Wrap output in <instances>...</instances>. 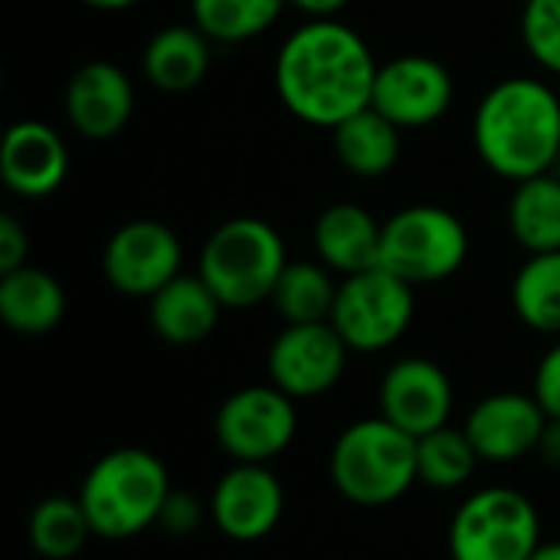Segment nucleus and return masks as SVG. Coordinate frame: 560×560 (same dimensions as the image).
<instances>
[{"label": "nucleus", "mask_w": 560, "mask_h": 560, "mask_svg": "<svg viewBox=\"0 0 560 560\" xmlns=\"http://www.w3.org/2000/svg\"><path fill=\"white\" fill-rule=\"evenodd\" d=\"M381 62L348 23L308 20L279 46L272 82L289 115L315 128H338L371 105Z\"/></svg>", "instance_id": "nucleus-1"}, {"label": "nucleus", "mask_w": 560, "mask_h": 560, "mask_svg": "<svg viewBox=\"0 0 560 560\" xmlns=\"http://www.w3.org/2000/svg\"><path fill=\"white\" fill-rule=\"evenodd\" d=\"M472 144L505 180L551 174L560 161V95L541 79L509 75L476 105Z\"/></svg>", "instance_id": "nucleus-2"}, {"label": "nucleus", "mask_w": 560, "mask_h": 560, "mask_svg": "<svg viewBox=\"0 0 560 560\" xmlns=\"http://www.w3.org/2000/svg\"><path fill=\"white\" fill-rule=\"evenodd\" d=\"M171 489L167 466L154 453L121 446L89 466L75 499L82 502L95 538L128 541L158 525Z\"/></svg>", "instance_id": "nucleus-3"}, {"label": "nucleus", "mask_w": 560, "mask_h": 560, "mask_svg": "<svg viewBox=\"0 0 560 560\" xmlns=\"http://www.w3.org/2000/svg\"><path fill=\"white\" fill-rule=\"evenodd\" d=\"M328 476L341 499L361 509H384L400 502L417 476V440L390 420L368 417L345 427L328 456Z\"/></svg>", "instance_id": "nucleus-4"}, {"label": "nucleus", "mask_w": 560, "mask_h": 560, "mask_svg": "<svg viewBox=\"0 0 560 560\" xmlns=\"http://www.w3.org/2000/svg\"><path fill=\"white\" fill-rule=\"evenodd\" d=\"M289 266L279 230L259 217H233L220 223L197 256V276L213 289L223 308H256Z\"/></svg>", "instance_id": "nucleus-5"}, {"label": "nucleus", "mask_w": 560, "mask_h": 560, "mask_svg": "<svg viewBox=\"0 0 560 560\" xmlns=\"http://www.w3.org/2000/svg\"><path fill=\"white\" fill-rule=\"evenodd\" d=\"M469 259L466 223L436 203H413L384 220L381 266L413 289L453 279Z\"/></svg>", "instance_id": "nucleus-6"}, {"label": "nucleus", "mask_w": 560, "mask_h": 560, "mask_svg": "<svg viewBox=\"0 0 560 560\" xmlns=\"http://www.w3.org/2000/svg\"><path fill=\"white\" fill-rule=\"evenodd\" d=\"M541 545L535 502L509 486L472 492L450 522L453 560H528Z\"/></svg>", "instance_id": "nucleus-7"}, {"label": "nucleus", "mask_w": 560, "mask_h": 560, "mask_svg": "<svg viewBox=\"0 0 560 560\" xmlns=\"http://www.w3.org/2000/svg\"><path fill=\"white\" fill-rule=\"evenodd\" d=\"M417 312V289L384 266L345 276L331 308V325L345 345L358 354H377L394 348Z\"/></svg>", "instance_id": "nucleus-8"}, {"label": "nucleus", "mask_w": 560, "mask_h": 560, "mask_svg": "<svg viewBox=\"0 0 560 560\" xmlns=\"http://www.w3.org/2000/svg\"><path fill=\"white\" fill-rule=\"evenodd\" d=\"M299 433V410L276 384H249L233 390L217 417L213 436L233 463H272Z\"/></svg>", "instance_id": "nucleus-9"}, {"label": "nucleus", "mask_w": 560, "mask_h": 560, "mask_svg": "<svg viewBox=\"0 0 560 560\" xmlns=\"http://www.w3.org/2000/svg\"><path fill=\"white\" fill-rule=\"evenodd\" d=\"M351 348L335 331L331 322L285 325L266 354L269 384H276L292 400H312L335 390L348 371Z\"/></svg>", "instance_id": "nucleus-10"}, {"label": "nucleus", "mask_w": 560, "mask_h": 560, "mask_svg": "<svg viewBox=\"0 0 560 560\" xmlns=\"http://www.w3.org/2000/svg\"><path fill=\"white\" fill-rule=\"evenodd\" d=\"M180 262H184V246L177 233L161 220L121 223L102 249L105 282L115 292L144 302L180 276Z\"/></svg>", "instance_id": "nucleus-11"}, {"label": "nucleus", "mask_w": 560, "mask_h": 560, "mask_svg": "<svg viewBox=\"0 0 560 560\" xmlns=\"http://www.w3.org/2000/svg\"><path fill=\"white\" fill-rule=\"evenodd\" d=\"M453 72L440 59L423 52H404L390 62H381L371 105L400 131H407L436 125L453 108Z\"/></svg>", "instance_id": "nucleus-12"}, {"label": "nucleus", "mask_w": 560, "mask_h": 560, "mask_svg": "<svg viewBox=\"0 0 560 560\" xmlns=\"http://www.w3.org/2000/svg\"><path fill=\"white\" fill-rule=\"evenodd\" d=\"M285 512V489L266 463H233L210 492L217 532L236 545L269 538Z\"/></svg>", "instance_id": "nucleus-13"}, {"label": "nucleus", "mask_w": 560, "mask_h": 560, "mask_svg": "<svg viewBox=\"0 0 560 560\" xmlns=\"http://www.w3.org/2000/svg\"><path fill=\"white\" fill-rule=\"evenodd\" d=\"M456 404L453 381L446 368L430 358H400L394 361L377 387L381 417L410 433L413 440L450 423Z\"/></svg>", "instance_id": "nucleus-14"}, {"label": "nucleus", "mask_w": 560, "mask_h": 560, "mask_svg": "<svg viewBox=\"0 0 560 560\" xmlns=\"http://www.w3.org/2000/svg\"><path fill=\"white\" fill-rule=\"evenodd\" d=\"M545 427H548V413L541 410L535 394L499 390L482 397L469 410L463 430L469 433L482 463L509 466L538 450Z\"/></svg>", "instance_id": "nucleus-15"}, {"label": "nucleus", "mask_w": 560, "mask_h": 560, "mask_svg": "<svg viewBox=\"0 0 560 560\" xmlns=\"http://www.w3.org/2000/svg\"><path fill=\"white\" fill-rule=\"evenodd\" d=\"M62 108L72 131L89 141H108L121 135L135 115V85L121 66L92 59L69 75Z\"/></svg>", "instance_id": "nucleus-16"}, {"label": "nucleus", "mask_w": 560, "mask_h": 560, "mask_svg": "<svg viewBox=\"0 0 560 560\" xmlns=\"http://www.w3.org/2000/svg\"><path fill=\"white\" fill-rule=\"evenodd\" d=\"M66 174H69L66 141L46 121L23 118L3 131L0 177L10 194L23 200H43L66 184Z\"/></svg>", "instance_id": "nucleus-17"}, {"label": "nucleus", "mask_w": 560, "mask_h": 560, "mask_svg": "<svg viewBox=\"0 0 560 560\" xmlns=\"http://www.w3.org/2000/svg\"><path fill=\"white\" fill-rule=\"evenodd\" d=\"M381 233L384 223H377L374 213H368L361 203L338 200L318 213L312 226V243L318 262L345 279L381 266Z\"/></svg>", "instance_id": "nucleus-18"}, {"label": "nucleus", "mask_w": 560, "mask_h": 560, "mask_svg": "<svg viewBox=\"0 0 560 560\" xmlns=\"http://www.w3.org/2000/svg\"><path fill=\"white\" fill-rule=\"evenodd\" d=\"M220 312H223V302L197 272L190 276L180 272L177 279H171L161 292L148 299L151 331L174 348H190V345L207 341L220 325Z\"/></svg>", "instance_id": "nucleus-19"}, {"label": "nucleus", "mask_w": 560, "mask_h": 560, "mask_svg": "<svg viewBox=\"0 0 560 560\" xmlns=\"http://www.w3.org/2000/svg\"><path fill=\"white\" fill-rule=\"evenodd\" d=\"M210 46L213 39L200 26L171 23L158 30L144 46V56H141L144 79L167 95H184L207 79Z\"/></svg>", "instance_id": "nucleus-20"}, {"label": "nucleus", "mask_w": 560, "mask_h": 560, "mask_svg": "<svg viewBox=\"0 0 560 560\" xmlns=\"http://www.w3.org/2000/svg\"><path fill=\"white\" fill-rule=\"evenodd\" d=\"M66 315V292L59 279L36 266H20L0 276V322L13 335L39 338L59 328Z\"/></svg>", "instance_id": "nucleus-21"}, {"label": "nucleus", "mask_w": 560, "mask_h": 560, "mask_svg": "<svg viewBox=\"0 0 560 560\" xmlns=\"http://www.w3.org/2000/svg\"><path fill=\"white\" fill-rule=\"evenodd\" d=\"M335 158L358 177H384L400 161V128L374 105L331 128Z\"/></svg>", "instance_id": "nucleus-22"}, {"label": "nucleus", "mask_w": 560, "mask_h": 560, "mask_svg": "<svg viewBox=\"0 0 560 560\" xmlns=\"http://www.w3.org/2000/svg\"><path fill=\"white\" fill-rule=\"evenodd\" d=\"M509 233L528 253L560 249V174L518 180L509 200Z\"/></svg>", "instance_id": "nucleus-23"}, {"label": "nucleus", "mask_w": 560, "mask_h": 560, "mask_svg": "<svg viewBox=\"0 0 560 560\" xmlns=\"http://www.w3.org/2000/svg\"><path fill=\"white\" fill-rule=\"evenodd\" d=\"M335 272L325 262L315 259H289L282 269L276 289H272V308L285 325H312V322H328L335 299H338V282L331 279Z\"/></svg>", "instance_id": "nucleus-24"}, {"label": "nucleus", "mask_w": 560, "mask_h": 560, "mask_svg": "<svg viewBox=\"0 0 560 560\" xmlns=\"http://www.w3.org/2000/svg\"><path fill=\"white\" fill-rule=\"evenodd\" d=\"M512 308L525 328L560 338V249L525 259L512 279Z\"/></svg>", "instance_id": "nucleus-25"}, {"label": "nucleus", "mask_w": 560, "mask_h": 560, "mask_svg": "<svg viewBox=\"0 0 560 560\" xmlns=\"http://www.w3.org/2000/svg\"><path fill=\"white\" fill-rule=\"evenodd\" d=\"M89 538H95L89 515L79 499L49 495L33 505L26 518V541L30 548L46 560H72Z\"/></svg>", "instance_id": "nucleus-26"}, {"label": "nucleus", "mask_w": 560, "mask_h": 560, "mask_svg": "<svg viewBox=\"0 0 560 560\" xmlns=\"http://www.w3.org/2000/svg\"><path fill=\"white\" fill-rule=\"evenodd\" d=\"M479 463L482 459H479L469 433L456 430L450 423L417 440V476H420V486H427L433 492L463 489L476 476Z\"/></svg>", "instance_id": "nucleus-27"}, {"label": "nucleus", "mask_w": 560, "mask_h": 560, "mask_svg": "<svg viewBox=\"0 0 560 560\" xmlns=\"http://www.w3.org/2000/svg\"><path fill=\"white\" fill-rule=\"evenodd\" d=\"M289 0H190V23L213 43H246L266 33Z\"/></svg>", "instance_id": "nucleus-28"}, {"label": "nucleus", "mask_w": 560, "mask_h": 560, "mask_svg": "<svg viewBox=\"0 0 560 560\" xmlns=\"http://www.w3.org/2000/svg\"><path fill=\"white\" fill-rule=\"evenodd\" d=\"M522 43L545 72L560 75V0H525Z\"/></svg>", "instance_id": "nucleus-29"}, {"label": "nucleus", "mask_w": 560, "mask_h": 560, "mask_svg": "<svg viewBox=\"0 0 560 560\" xmlns=\"http://www.w3.org/2000/svg\"><path fill=\"white\" fill-rule=\"evenodd\" d=\"M203 515H207V509L200 505L197 495L171 489V495H167V502L161 509L158 528L167 532L171 538H190L203 525Z\"/></svg>", "instance_id": "nucleus-30"}, {"label": "nucleus", "mask_w": 560, "mask_h": 560, "mask_svg": "<svg viewBox=\"0 0 560 560\" xmlns=\"http://www.w3.org/2000/svg\"><path fill=\"white\" fill-rule=\"evenodd\" d=\"M535 400L548 413V420H560V338L541 354L535 368Z\"/></svg>", "instance_id": "nucleus-31"}, {"label": "nucleus", "mask_w": 560, "mask_h": 560, "mask_svg": "<svg viewBox=\"0 0 560 560\" xmlns=\"http://www.w3.org/2000/svg\"><path fill=\"white\" fill-rule=\"evenodd\" d=\"M26 256H30V233H26V226L16 217L3 213L0 217V276L26 266Z\"/></svg>", "instance_id": "nucleus-32"}, {"label": "nucleus", "mask_w": 560, "mask_h": 560, "mask_svg": "<svg viewBox=\"0 0 560 560\" xmlns=\"http://www.w3.org/2000/svg\"><path fill=\"white\" fill-rule=\"evenodd\" d=\"M535 456L548 466V469H560V420H548Z\"/></svg>", "instance_id": "nucleus-33"}, {"label": "nucleus", "mask_w": 560, "mask_h": 560, "mask_svg": "<svg viewBox=\"0 0 560 560\" xmlns=\"http://www.w3.org/2000/svg\"><path fill=\"white\" fill-rule=\"evenodd\" d=\"M351 0H289V7L302 10L312 20H335Z\"/></svg>", "instance_id": "nucleus-34"}, {"label": "nucleus", "mask_w": 560, "mask_h": 560, "mask_svg": "<svg viewBox=\"0 0 560 560\" xmlns=\"http://www.w3.org/2000/svg\"><path fill=\"white\" fill-rule=\"evenodd\" d=\"M79 3L92 7V10H102V13H121V10H131L141 0H79Z\"/></svg>", "instance_id": "nucleus-35"}, {"label": "nucleus", "mask_w": 560, "mask_h": 560, "mask_svg": "<svg viewBox=\"0 0 560 560\" xmlns=\"http://www.w3.org/2000/svg\"><path fill=\"white\" fill-rule=\"evenodd\" d=\"M528 560H560V541H541Z\"/></svg>", "instance_id": "nucleus-36"}]
</instances>
